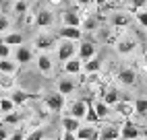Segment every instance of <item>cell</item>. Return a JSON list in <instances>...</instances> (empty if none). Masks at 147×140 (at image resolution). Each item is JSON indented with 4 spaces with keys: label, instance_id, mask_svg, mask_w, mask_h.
Listing matches in <instances>:
<instances>
[{
    "label": "cell",
    "instance_id": "8",
    "mask_svg": "<svg viewBox=\"0 0 147 140\" xmlns=\"http://www.w3.org/2000/svg\"><path fill=\"white\" fill-rule=\"evenodd\" d=\"M37 68H40L42 74H50L54 70V62H52V58H50L48 52H40V54H37Z\"/></svg>",
    "mask_w": 147,
    "mask_h": 140
},
{
    "label": "cell",
    "instance_id": "46",
    "mask_svg": "<svg viewBox=\"0 0 147 140\" xmlns=\"http://www.w3.org/2000/svg\"><path fill=\"white\" fill-rule=\"evenodd\" d=\"M2 97H4V95H2V89H0V99H2Z\"/></svg>",
    "mask_w": 147,
    "mask_h": 140
},
{
    "label": "cell",
    "instance_id": "42",
    "mask_svg": "<svg viewBox=\"0 0 147 140\" xmlns=\"http://www.w3.org/2000/svg\"><path fill=\"white\" fill-rule=\"evenodd\" d=\"M75 2H77V4H79L81 8H87V6H89V4L93 2V0H75Z\"/></svg>",
    "mask_w": 147,
    "mask_h": 140
},
{
    "label": "cell",
    "instance_id": "21",
    "mask_svg": "<svg viewBox=\"0 0 147 140\" xmlns=\"http://www.w3.org/2000/svg\"><path fill=\"white\" fill-rule=\"evenodd\" d=\"M17 62H13L11 58H0V74H15L17 72Z\"/></svg>",
    "mask_w": 147,
    "mask_h": 140
},
{
    "label": "cell",
    "instance_id": "23",
    "mask_svg": "<svg viewBox=\"0 0 147 140\" xmlns=\"http://www.w3.org/2000/svg\"><path fill=\"white\" fill-rule=\"evenodd\" d=\"M31 97H33V95H31V93H27V91H23V89H17V91H13V95H11V99L15 101L17 107H19V105H23V103H27Z\"/></svg>",
    "mask_w": 147,
    "mask_h": 140
},
{
    "label": "cell",
    "instance_id": "44",
    "mask_svg": "<svg viewBox=\"0 0 147 140\" xmlns=\"http://www.w3.org/2000/svg\"><path fill=\"white\" fill-rule=\"evenodd\" d=\"M93 2L97 4V8H104V6L108 4V0H93Z\"/></svg>",
    "mask_w": 147,
    "mask_h": 140
},
{
    "label": "cell",
    "instance_id": "5",
    "mask_svg": "<svg viewBox=\"0 0 147 140\" xmlns=\"http://www.w3.org/2000/svg\"><path fill=\"white\" fill-rule=\"evenodd\" d=\"M33 45L37 52H50V49L56 45V37H52L50 33H40L33 39Z\"/></svg>",
    "mask_w": 147,
    "mask_h": 140
},
{
    "label": "cell",
    "instance_id": "16",
    "mask_svg": "<svg viewBox=\"0 0 147 140\" xmlns=\"http://www.w3.org/2000/svg\"><path fill=\"white\" fill-rule=\"evenodd\" d=\"M31 60H33V52L29 47H25V45L17 47V52H15V62L17 64H29Z\"/></svg>",
    "mask_w": 147,
    "mask_h": 140
},
{
    "label": "cell",
    "instance_id": "20",
    "mask_svg": "<svg viewBox=\"0 0 147 140\" xmlns=\"http://www.w3.org/2000/svg\"><path fill=\"white\" fill-rule=\"evenodd\" d=\"M83 70L87 74H97L102 70V60L97 58V56H93L91 60H87V62H83Z\"/></svg>",
    "mask_w": 147,
    "mask_h": 140
},
{
    "label": "cell",
    "instance_id": "22",
    "mask_svg": "<svg viewBox=\"0 0 147 140\" xmlns=\"http://www.w3.org/2000/svg\"><path fill=\"white\" fill-rule=\"evenodd\" d=\"M81 128V119H77L73 115H64L62 117V130H68V132H77Z\"/></svg>",
    "mask_w": 147,
    "mask_h": 140
},
{
    "label": "cell",
    "instance_id": "4",
    "mask_svg": "<svg viewBox=\"0 0 147 140\" xmlns=\"http://www.w3.org/2000/svg\"><path fill=\"white\" fill-rule=\"evenodd\" d=\"M114 45H116V52H118L120 56H131L135 49H137V41H135L133 37H129V35H122Z\"/></svg>",
    "mask_w": 147,
    "mask_h": 140
},
{
    "label": "cell",
    "instance_id": "14",
    "mask_svg": "<svg viewBox=\"0 0 147 140\" xmlns=\"http://www.w3.org/2000/svg\"><path fill=\"white\" fill-rule=\"evenodd\" d=\"M77 54H79V58L83 62H87V60H91L95 56V45L91 41H83V43H79V47H77Z\"/></svg>",
    "mask_w": 147,
    "mask_h": 140
},
{
    "label": "cell",
    "instance_id": "30",
    "mask_svg": "<svg viewBox=\"0 0 147 140\" xmlns=\"http://www.w3.org/2000/svg\"><path fill=\"white\" fill-rule=\"evenodd\" d=\"M15 87V81L11 74H0V89H13Z\"/></svg>",
    "mask_w": 147,
    "mask_h": 140
},
{
    "label": "cell",
    "instance_id": "36",
    "mask_svg": "<svg viewBox=\"0 0 147 140\" xmlns=\"http://www.w3.org/2000/svg\"><path fill=\"white\" fill-rule=\"evenodd\" d=\"M19 119H21V115H19V113H15V111H11V113H6L4 122H6V124H17Z\"/></svg>",
    "mask_w": 147,
    "mask_h": 140
},
{
    "label": "cell",
    "instance_id": "10",
    "mask_svg": "<svg viewBox=\"0 0 147 140\" xmlns=\"http://www.w3.org/2000/svg\"><path fill=\"white\" fill-rule=\"evenodd\" d=\"M87 107H89V101H83V99H79V101H75V103L71 105V109H68V115H73V117H77V119H85Z\"/></svg>",
    "mask_w": 147,
    "mask_h": 140
},
{
    "label": "cell",
    "instance_id": "9",
    "mask_svg": "<svg viewBox=\"0 0 147 140\" xmlns=\"http://www.w3.org/2000/svg\"><path fill=\"white\" fill-rule=\"evenodd\" d=\"M116 78H118V83H122L124 87H133V85H137V72H135L133 68H122V70H118Z\"/></svg>",
    "mask_w": 147,
    "mask_h": 140
},
{
    "label": "cell",
    "instance_id": "34",
    "mask_svg": "<svg viewBox=\"0 0 147 140\" xmlns=\"http://www.w3.org/2000/svg\"><path fill=\"white\" fill-rule=\"evenodd\" d=\"M147 6V0H131V11H141Z\"/></svg>",
    "mask_w": 147,
    "mask_h": 140
},
{
    "label": "cell",
    "instance_id": "3",
    "mask_svg": "<svg viewBox=\"0 0 147 140\" xmlns=\"http://www.w3.org/2000/svg\"><path fill=\"white\" fill-rule=\"evenodd\" d=\"M60 39H68V41H81L83 37V29L81 27H71V25H62L56 33Z\"/></svg>",
    "mask_w": 147,
    "mask_h": 140
},
{
    "label": "cell",
    "instance_id": "11",
    "mask_svg": "<svg viewBox=\"0 0 147 140\" xmlns=\"http://www.w3.org/2000/svg\"><path fill=\"white\" fill-rule=\"evenodd\" d=\"M100 138L102 140H118L120 138V128L114 126V124L100 126Z\"/></svg>",
    "mask_w": 147,
    "mask_h": 140
},
{
    "label": "cell",
    "instance_id": "26",
    "mask_svg": "<svg viewBox=\"0 0 147 140\" xmlns=\"http://www.w3.org/2000/svg\"><path fill=\"white\" fill-rule=\"evenodd\" d=\"M93 109H95V113H97L100 119H106L108 115H110V105L104 103V101H95L93 103Z\"/></svg>",
    "mask_w": 147,
    "mask_h": 140
},
{
    "label": "cell",
    "instance_id": "13",
    "mask_svg": "<svg viewBox=\"0 0 147 140\" xmlns=\"http://www.w3.org/2000/svg\"><path fill=\"white\" fill-rule=\"evenodd\" d=\"M62 25H71V27H81L83 25V19L81 15L73 11V8H68V11L62 13Z\"/></svg>",
    "mask_w": 147,
    "mask_h": 140
},
{
    "label": "cell",
    "instance_id": "12",
    "mask_svg": "<svg viewBox=\"0 0 147 140\" xmlns=\"http://www.w3.org/2000/svg\"><path fill=\"white\" fill-rule=\"evenodd\" d=\"M52 23H54V15L48 11V8H42V11H37V15H35V27L46 29V27H50Z\"/></svg>",
    "mask_w": 147,
    "mask_h": 140
},
{
    "label": "cell",
    "instance_id": "6",
    "mask_svg": "<svg viewBox=\"0 0 147 140\" xmlns=\"http://www.w3.org/2000/svg\"><path fill=\"white\" fill-rule=\"evenodd\" d=\"M141 132H139V126L133 124L131 119H124V124L120 128V138L122 140H139Z\"/></svg>",
    "mask_w": 147,
    "mask_h": 140
},
{
    "label": "cell",
    "instance_id": "32",
    "mask_svg": "<svg viewBox=\"0 0 147 140\" xmlns=\"http://www.w3.org/2000/svg\"><path fill=\"white\" fill-rule=\"evenodd\" d=\"M27 8H29V4H27V0H17L15 2V13L17 15H27Z\"/></svg>",
    "mask_w": 147,
    "mask_h": 140
},
{
    "label": "cell",
    "instance_id": "39",
    "mask_svg": "<svg viewBox=\"0 0 147 140\" xmlns=\"http://www.w3.org/2000/svg\"><path fill=\"white\" fill-rule=\"evenodd\" d=\"M62 140H77V134L68 132V130H62Z\"/></svg>",
    "mask_w": 147,
    "mask_h": 140
},
{
    "label": "cell",
    "instance_id": "47",
    "mask_svg": "<svg viewBox=\"0 0 147 140\" xmlns=\"http://www.w3.org/2000/svg\"><path fill=\"white\" fill-rule=\"evenodd\" d=\"M116 2H122V0H116Z\"/></svg>",
    "mask_w": 147,
    "mask_h": 140
},
{
    "label": "cell",
    "instance_id": "37",
    "mask_svg": "<svg viewBox=\"0 0 147 140\" xmlns=\"http://www.w3.org/2000/svg\"><path fill=\"white\" fill-rule=\"evenodd\" d=\"M8 27H11V21H8L6 17H0V33H4Z\"/></svg>",
    "mask_w": 147,
    "mask_h": 140
},
{
    "label": "cell",
    "instance_id": "28",
    "mask_svg": "<svg viewBox=\"0 0 147 140\" xmlns=\"http://www.w3.org/2000/svg\"><path fill=\"white\" fill-rule=\"evenodd\" d=\"M135 113L147 115V99H135Z\"/></svg>",
    "mask_w": 147,
    "mask_h": 140
},
{
    "label": "cell",
    "instance_id": "41",
    "mask_svg": "<svg viewBox=\"0 0 147 140\" xmlns=\"http://www.w3.org/2000/svg\"><path fill=\"white\" fill-rule=\"evenodd\" d=\"M8 136H11V134H8V130L4 126H0V140H8Z\"/></svg>",
    "mask_w": 147,
    "mask_h": 140
},
{
    "label": "cell",
    "instance_id": "27",
    "mask_svg": "<svg viewBox=\"0 0 147 140\" xmlns=\"http://www.w3.org/2000/svg\"><path fill=\"white\" fill-rule=\"evenodd\" d=\"M15 101L11 97H2L0 99V111H2V115H6V113H11V111H15Z\"/></svg>",
    "mask_w": 147,
    "mask_h": 140
},
{
    "label": "cell",
    "instance_id": "1",
    "mask_svg": "<svg viewBox=\"0 0 147 140\" xmlns=\"http://www.w3.org/2000/svg\"><path fill=\"white\" fill-rule=\"evenodd\" d=\"M77 41H68V39H62L60 43H58V52H56V56H58V62H66V60H71V58H75V54H77V45H75Z\"/></svg>",
    "mask_w": 147,
    "mask_h": 140
},
{
    "label": "cell",
    "instance_id": "48",
    "mask_svg": "<svg viewBox=\"0 0 147 140\" xmlns=\"http://www.w3.org/2000/svg\"><path fill=\"white\" fill-rule=\"evenodd\" d=\"M0 115H2V111H0Z\"/></svg>",
    "mask_w": 147,
    "mask_h": 140
},
{
    "label": "cell",
    "instance_id": "25",
    "mask_svg": "<svg viewBox=\"0 0 147 140\" xmlns=\"http://www.w3.org/2000/svg\"><path fill=\"white\" fill-rule=\"evenodd\" d=\"M75 134H77V140H89V138L95 134V128H93V126H83V124H81V128L77 130Z\"/></svg>",
    "mask_w": 147,
    "mask_h": 140
},
{
    "label": "cell",
    "instance_id": "19",
    "mask_svg": "<svg viewBox=\"0 0 147 140\" xmlns=\"http://www.w3.org/2000/svg\"><path fill=\"white\" fill-rule=\"evenodd\" d=\"M110 23H112V27H122V29H126V27H129V23H131V17L126 15V13H114V15L110 17Z\"/></svg>",
    "mask_w": 147,
    "mask_h": 140
},
{
    "label": "cell",
    "instance_id": "15",
    "mask_svg": "<svg viewBox=\"0 0 147 140\" xmlns=\"http://www.w3.org/2000/svg\"><path fill=\"white\" fill-rule=\"evenodd\" d=\"M62 68H64L66 74H81V70H83V60H81V58H71V60H66V62L62 64Z\"/></svg>",
    "mask_w": 147,
    "mask_h": 140
},
{
    "label": "cell",
    "instance_id": "18",
    "mask_svg": "<svg viewBox=\"0 0 147 140\" xmlns=\"http://www.w3.org/2000/svg\"><path fill=\"white\" fill-rule=\"evenodd\" d=\"M120 99H122V97H120V91H116V89H106L104 95H102V101L108 103L110 107H114L116 103L120 101Z\"/></svg>",
    "mask_w": 147,
    "mask_h": 140
},
{
    "label": "cell",
    "instance_id": "31",
    "mask_svg": "<svg viewBox=\"0 0 147 140\" xmlns=\"http://www.w3.org/2000/svg\"><path fill=\"white\" fill-rule=\"evenodd\" d=\"M135 19L139 21V25L143 29H147V11L145 8H141V11H135Z\"/></svg>",
    "mask_w": 147,
    "mask_h": 140
},
{
    "label": "cell",
    "instance_id": "38",
    "mask_svg": "<svg viewBox=\"0 0 147 140\" xmlns=\"http://www.w3.org/2000/svg\"><path fill=\"white\" fill-rule=\"evenodd\" d=\"M93 27H95V19H87V21H83V29L93 31Z\"/></svg>",
    "mask_w": 147,
    "mask_h": 140
},
{
    "label": "cell",
    "instance_id": "33",
    "mask_svg": "<svg viewBox=\"0 0 147 140\" xmlns=\"http://www.w3.org/2000/svg\"><path fill=\"white\" fill-rule=\"evenodd\" d=\"M85 119H87V122H93V124H97V122H102V119L97 117V113H95V109H93L91 101H89V107H87V115H85Z\"/></svg>",
    "mask_w": 147,
    "mask_h": 140
},
{
    "label": "cell",
    "instance_id": "49",
    "mask_svg": "<svg viewBox=\"0 0 147 140\" xmlns=\"http://www.w3.org/2000/svg\"><path fill=\"white\" fill-rule=\"evenodd\" d=\"M145 11H147V6H145Z\"/></svg>",
    "mask_w": 147,
    "mask_h": 140
},
{
    "label": "cell",
    "instance_id": "45",
    "mask_svg": "<svg viewBox=\"0 0 147 140\" xmlns=\"http://www.w3.org/2000/svg\"><path fill=\"white\" fill-rule=\"evenodd\" d=\"M89 140H102V138H100V130H95V134H93Z\"/></svg>",
    "mask_w": 147,
    "mask_h": 140
},
{
    "label": "cell",
    "instance_id": "29",
    "mask_svg": "<svg viewBox=\"0 0 147 140\" xmlns=\"http://www.w3.org/2000/svg\"><path fill=\"white\" fill-rule=\"evenodd\" d=\"M25 140H44V130L42 128H31L25 134Z\"/></svg>",
    "mask_w": 147,
    "mask_h": 140
},
{
    "label": "cell",
    "instance_id": "2",
    "mask_svg": "<svg viewBox=\"0 0 147 140\" xmlns=\"http://www.w3.org/2000/svg\"><path fill=\"white\" fill-rule=\"evenodd\" d=\"M44 105L50 109L52 113H58V111H62L64 109V95H60V93H50V95H46L44 97Z\"/></svg>",
    "mask_w": 147,
    "mask_h": 140
},
{
    "label": "cell",
    "instance_id": "7",
    "mask_svg": "<svg viewBox=\"0 0 147 140\" xmlns=\"http://www.w3.org/2000/svg\"><path fill=\"white\" fill-rule=\"evenodd\" d=\"M116 113H120L124 119H131V115L135 113V101H129V99H120L118 103L114 105Z\"/></svg>",
    "mask_w": 147,
    "mask_h": 140
},
{
    "label": "cell",
    "instance_id": "24",
    "mask_svg": "<svg viewBox=\"0 0 147 140\" xmlns=\"http://www.w3.org/2000/svg\"><path fill=\"white\" fill-rule=\"evenodd\" d=\"M2 41H4L6 45H11V47H13V45L19 47V45H23V35H21V33H17V31H15V33H6Z\"/></svg>",
    "mask_w": 147,
    "mask_h": 140
},
{
    "label": "cell",
    "instance_id": "43",
    "mask_svg": "<svg viewBox=\"0 0 147 140\" xmlns=\"http://www.w3.org/2000/svg\"><path fill=\"white\" fill-rule=\"evenodd\" d=\"M64 2V0H48V4H50V6H60Z\"/></svg>",
    "mask_w": 147,
    "mask_h": 140
},
{
    "label": "cell",
    "instance_id": "17",
    "mask_svg": "<svg viewBox=\"0 0 147 140\" xmlns=\"http://www.w3.org/2000/svg\"><path fill=\"white\" fill-rule=\"evenodd\" d=\"M75 89H77V85L73 83V78H60L58 85H56V91L60 95H71Z\"/></svg>",
    "mask_w": 147,
    "mask_h": 140
},
{
    "label": "cell",
    "instance_id": "35",
    "mask_svg": "<svg viewBox=\"0 0 147 140\" xmlns=\"http://www.w3.org/2000/svg\"><path fill=\"white\" fill-rule=\"evenodd\" d=\"M0 58H11V45L0 41Z\"/></svg>",
    "mask_w": 147,
    "mask_h": 140
},
{
    "label": "cell",
    "instance_id": "40",
    "mask_svg": "<svg viewBox=\"0 0 147 140\" xmlns=\"http://www.w3.org/2000/svg\"><path fill=\"white\" fill-rule=\"evenodd\" d=\"M8 140H25V132H15L8 136Z\"/></svg>",
    "mask_w": 147,
    "mask_h": 140
}]
</instances>
